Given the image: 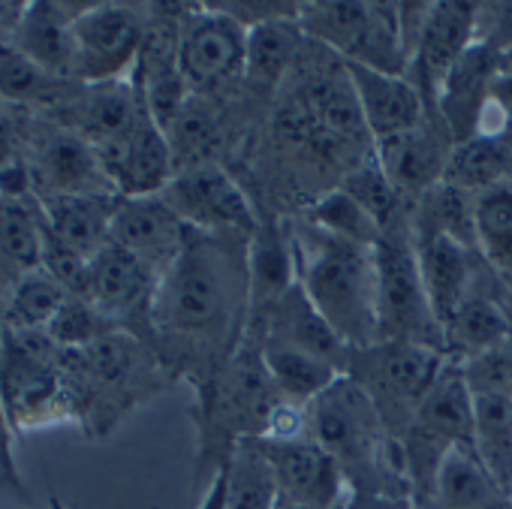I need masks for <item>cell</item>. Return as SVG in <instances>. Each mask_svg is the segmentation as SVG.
<instances>
[{"label": "cell", "instance_id": "cell-41", "mask_svg": "<svg viewBox=\"0 0 512 509\" xmlns=\"http://www.w3.org/2000/svg\"><path fill=\"white\" fill-rule=\"evenodd\" d=\"M109 332H115V326L82 296H70L46 329L58 350H85Z\"/></svg>", "mask_w": 512, "mask_h": 509}, {"label": "cell", "instance_id": "cell-34", "mask_svg": "<svg viewBox=\"0 0 512 509\" xmlns=\"http://www.w3.org/2000/svg\"><path fill=\"white\" fill-rule=\"evenodd\" d=\"M443 181L473 196L494 184H503L509 181V151L500 145V139H485V136H470L464 142H455Z\"/></svg>", "mask_w": 512, "mask_h": 509}, {"label": "cell", "instance_id": "cell-50", "mask_svg": "<svg viewBox=\"0 0 512 509\" xmlns=\"http://www.w3.org/2000/svg\"><path fill=\"white\" fill-rule=\"evenodd\" d=\"M344 506H347V500H344V503H341V506H338V509H344Z\"/></svg>", "mask_w": 512, "mask_h": 509}, {"label": "cell", "instance_id": "cell-4", "mask_svg": "<svg viewBox=\"0 0 512 509\" xmlns=\"http://www.w3.org/2000/svg\"><path fill=\"white\" fill-rule=\"evenodd\" d=\"M163 368L157 350L130 332H109L85 350H61V374L73 422L91 440H103L151 389Z\"/></svg>", "mask_w": 512, "mask_h": 509}, {"label": "cell", "instance_id": "cell-28", "mask_svg": "<svg viewBox=\"0 0 512 509\" xmlns=\"http://www.w3.org/2000/svg\"><path fill=\"white\" fill-rule=\"evenodd\" d=\"M79 82L58 79L40 64L25 58L10 40L0 43V103L19 112L49 115L55 112Z\"/></svg>", "mask_w": 512, "mask_h": 509}, {"label": "cell", "instance_id": "cell-1", "mask_svg": "<svg viewBox=\"0 0 512 509\" xmlns=\"http://www.w3.org/2000/svg\"><path fill=\"white\" fill-rule=\"evenodd\" d=\"M235 235L193 232L175 266L157 281L151 305V341L163 368L205 371V386L220 368V344H232L238 317L247 323V278L235 281L232 250L223 247ZM226 362V356H220Z\"/></svg>", "mask_w": 512, "mask_h": 509}, {"label": "cell", "instance_id": "cell-38", "mask_svg": "<svg viewBox=\"0 0 512 509\" xmlns=\"http://www.w3.org/2000/svg\"><path fill=\"white\" fill-rule=\"evenodd\" d=\"M217 136H220L217 133V118H214L208 100L199 97V94H190V100L184 103V109L178 112V118L166 130L172 160H175V172L193 169V166H202V163H214L208 154H211Z\"/></svg>", "mask_w": 512, "mask_h": 509}, {"label": "cell", "instance_id": "cell-3", "mask_svg": "<svg viewBox=\"0 0 512 509\" xmlns=\"http://www.w3.org/2000/svg\"><path fill=\"white\" fill-rule=\"evenodd\" d=\"M311 440H317L341 467L350 491L401 494L407 482L398 437L386 428L368 392L341 374L311 407Z\"/></svg>", "mask_w": 512, "mask_h": 509}, {"label": "cell", "instance_id": "cell-21", "mask_svg": "<svg viewBox=\"0 0 512 509\" xmlns=\"http://www.w3.org/2000/svg\"><path fill=\"white\" fill-rule=\"evenodd\" d=\"M244 335L256 338L260 344H284V347L314 353V356L338 365L341 371L350 356V347L329 326V320L317 311V305L311 302V296L305 293V287L299 281L269 308V314L260 323L247 329Z\"/></svg>", "mask_w": 512, "mask_h": 509}, {"label": "cell", "instance_id": "cell-35", "mask_svg": "<svg viewBox=\"0 0 512 509\" xmlns=\"http://www.w3.org/2000/svg\"><path fill=\"white\" fill-rule=\"evenodd\" d=\"M416 232H440L449 235L455 241H461L464 247L476 250V229H473V193L449 184V181H437L431 190H425L419 196V211H416V223H410Z\"/></svg>", "mask_w": 512, "mask_h": 509}, {"label": "cell", "instance_id": "cell-26", "mask_svg": "<svg viewBox=\"0 0 512 509\" xmlns=\"http://www.w3.org/2000/svg\"><path fill=\"white\" fill-rule=\"evenodd\" d=\"M118 193H73L40 202L43 223L85 260L97 253L112 238V217L118 208Z\"/></svg>", "mask_w": 512, "mask_h": 509}, {"label": "cell", "instance_id": "cell-19", "mask_svg": "<svg viewBox=\"0 0 512 509\" xmlns=\"http://www.w3.org/2000/svg\"><path fill=\"white\" fill-rule=\"evenodd\" d=\"M97 154L118 196H154L175 175L169 139L148 106L124 136L97 148Z\"/></svg>", "mask_w": 512, "mask_h": 509}, {"label": "cell", "instance_id": "cell-47", "mask_svg": "<svg viewBox=\"0 0 512 509\" xmlns=\"http://www.w3.org/2000/svg\"><path fill=\"white\" fill-rule=\"evenodd\" d=\"M494 353H497V359H500V365H503V371H506V377H509V383H512V338L503 341Z\"/></svg>", "mask_w": 512, "mask_h": 509}, {"label": "cell", "instance_id": "cell-33", "mask_svg": "<svg viewBox=\"0 0 512 509\" xmlns=\"http://www.w3.org/2000/svg\"><path fill=\"white\" fill-rule=\"evenodd\" d=\"M473 229L482 257L491 266L512 272V181L473 196Z\"/></svg>", "mask_w": 512, "mask_h": 509}, {"label": "cell", "instance_id": "cell-7", "mask_svg": "<svg viewBox=\"0 0 512 509\" xmlns=\"http://www.w3.org/2000/svg\"><path fill=\"white\" fill-rule=\"evenodd\" d=\"M0 404H4L16 434L73 422L61 374V350L46 332H22L4 326Z\"/></svg>", "mask_w": 512, "mask_h": 509}, {"label": "cell", "instance_id": "cell-23", "mask_svg": "<svg viewBox=\"0 0 512 509\" xmlns=\"http://www.w3.org/2000/svg\"><path fill=\"white\" fill-rule=\"evenodd\" d=\"M413 241H416V260H419V272H422V284H425L431 311L446 338L449 323L455 320V314L473 293V287H470L473 284V250L449 235H440V232H416L413 229Z\"/></svg>", "mask_w": 512, "mask_h": 509}, {"label": "cell", "instance_id": "cell-43", "mask_svg": "<svg viewBox=\"0 0 512 509\" xmlns=\"http://www.w3.org/2000/svg\"><path fill=\"white\" fill-rule=\"evenodd\" d=\"M482 22L485 31H479L476 40L497 55H512V4H479V25Z\"/></svg>", "mask_w": 512, "mask_h": 509}, {"label": "cell", "instance_id": "cell-11", "mask_svg": "<svg viewBox=\"0 0 512 509\" xmlns=\"http://www.w3.org/2000/svg\"><path fill=\"white\" fill-rule=\"evenodd\" d=\"M22 154L34 175L37 202L73 193H115L97 148L49 115L22 112Z\"/></svg>", "mask_w": 512, "mask_h": 509}, {"label": "cell", "instance_id": "cell-48", "mask_svg": "<svg viewBox=\"0 0 512 509\" xmlns=\"http://www.w3.org/2000/svg\"><path fill=\"white\" fill-rule=\"evenodd\" d=\"M0 359H4V320H0Z\"/></svg>", "mask_w": 512, "mask_h": 509}, {"label": "cell", "instance_id": "cell-31", "mask_svg": "<svg viewBox=\"0 0 512 509\" xmlns=\"http://www.w3.org/2000/svg\"><path fill=\"white\" fill-rule=\"evenodd\" d=\"M509 338H512V314L494 296L470 293L446 329V353L455 359H473L497 350Z\"/></svg>", "mask_w": 512, "mask_h": 509}, {"label": "cell", "instance_id": "cell-46", "mask_svg": "<svg viewBox=\"0 0 512 509\" xmlns=\"http://www.w3.org/2000/svg\"><path fill=\"white\" fill-rule=\"evenodd\" d=\"M22 13V4H0V43H4Z\"/></svg>", "mask_w": 512, "mask_h": 509}, {"label": "cell", "instance_id": "cell-30", "mask_svg": "<svg viewBox=\"0 0 512 509\" xmlns=\"http://www.w3.org/2000/svg\"><path fill=\"white\" fill-rule=\"evenodd\" d=\"M266 371L284 401L311 407L344 371L314 353L284 347V344H260Z\"/></svg>", "mask_w": 512, "mask_h": 509}, {"label": "cell", "instance_id": "cell-15", "mask_svg": "<svg viewBox=\"0 0 512 509\" xmlns=\"http://www.w3.org/2000/svg\"><path fill=\"white\" fill-rule=\"evenodd\" d=\"M461 362L473 398V449L512 494V383L494 350Z\"/></svg>", "mask_w": 512, "mask_h": 509}, {"label": "cell", "instance_id": "cell-22", "mask_svg": "<svg viewBox=\"0 0 512 509\" xmlns=\"http://www.w3.org/2000/svg\"><path fill=\"white\" fill-rule=\"evenodd\" d=\"M344 67L353 82L371 145L419 127L434 112L422 97V91L407 76L380 73L362 64H344Z\"/></svg>", "mask_w": 512, "mask_h": 509}, {"label": "cell", "instance_id": "cell-2", "mask_svg": "<svg viewBox=\"0 0 512 509\" xmlns=\"http://www.w3.org/2000/svg\"><path fill=\"white\" fill-rule=\"evenodd\" d=\"M290 244L296 257V281L341 341L350 350L377 344L374 247L335 238L311 223H302Z\"/></svg>", "mask_w": 512, "mask_h": 509}, {"label": "cell", "instance_id": "cell-24", "mask_svg": "<svg viewBox=\"0 0 512 509\" xmlns=\"http://www.w3.org/2000/svg\"><path fill=\"white\" fill-rule=\"evenodd\" d=\"M82 4H22V13L10 31V43L40 64L46 73L73 82V19Z\"/></svg>", "mask_w": 512, "mask_h": 509}, {"label": "cell", "instance_id": "cell-45", "mask_svg": "<svg viewBox=\"0 0 512 509\" xmlns=\"http://www.w3.org/2000/svg\"><path fill=\"white\" fill-rule=\"evenodd\" d=\"M16 281H19V272H13L10 266L0 263V320L7 314V305H10V296L16 290Z\"/></svg>", "mask_w": 512, "mask_h": 509}, {"label": "cell", "instance_id": "cell-9", "mask_svg": "<svg viewBox=\"0 0 512 509\" xmlns=\"http://www.w3.org/2000/svg\"><path fill=\"white\" fill-rule=\"evenodd\" d=\"M407 482L431 491L443 455L455 446H473V398L464 362L449 356L440 377L419 404L410 428L398 437Z\"/></svg>", "mask_w": 512, "mask_h": 509}, {"label": "cell", "instance_id": "cell-25", "mask_svg": "<svg viewBox=\"0 0 512 509\" xmlns=\"http://www.w3.org/2000/svg\"><path fill=\"white\" fill-rule=\"evenodd\" d=\"M293 284L296 257L290 238L278 226H256L247 247V329L260 323Z\"/></svg>", "mask_w": 512, "mask_h": 509}, {"label": "cell", "instance_id": "cell-18", "mask_svg": "<svg viewBox=\"0 0 512 509\" xmlns=\"http://www.w3.org/2000/svg\"><path fill=\"white\" fill-rule=\"evenodd\" d=\"M256 440L272 464L284 503L299 509H338L350 497L341 467L317 440Z\"/></svg>", "mask_w": 512, "mask_h": 509}, {"label": "cell", "instance_id": "cell-10", "mask_svg": "<svg viewBox=\"0 0 512 509\" xmlns=\"http://www.w3.org/2000/svg\"><path fill=\"white\" fill-rule=\"evenodd\" d=\"M151 25V7L82 4L73 19V82L130 79Z\"/></svg>", "mask_w": 512, "mask_h": 509}, {"label": "cell", "instance_id": "cell-8", "mask_svg": "<svg viewBox=\"0 0 512 509\" xmlns=\"http://www.w3.org/2000/svg\"><path fill=\"white\" fill-rule=\"evenodd\" d=\"M446 359L449 353L434 347L407 341H377L362 350H350L344 374L368 392L386 428L401 437L410 428L428 389L440 377Z\"/></svg>", "mask_w": 512, "mask_h": 509}, {"label": "cell", "instance_id": "cell-37", "mask_svg": "<svg viewBox=\"0 0 512 509\" xmlns=\"http://www.w3.org/2000/svg\"><path fill=\"white\" fill-rule=\"evenodd\" d=\"M43 214L40 202L0 199V263L25 275L40 266Z\"/></svg>", "mask_w": 512, "mask_h": 509}, {"label": "cell", "instance_id": "cell-6", "mask_svg": "<svg viewBox=\"0 0 512 509\" xmlns=\"http://www.w3.org/2000/svg\"><path fill=\"white\" fill-rule=\"evenodd\" d=\"M296 22L344 64L407 76L410 49L401 4H299Z\"/></svg>", "mask_w": 512, "mask_h": 509}, {"label": "cell", "instance_id": "cell-13", "mask_svg": "<svg viewBox=\"0 0 512 509\" xmlns=\"http://www.w3.org/2000/svg\"><path fill=\"white\" fill-rule=\"evenodd\" d=\"M160 196L193 232L235 235L250 241V235L260 226L244 190L217 163H202L175 172L172 181L160 190Z\"/></svg>", "mask_w": 512, "mask_h": 509}, {"label": "cell", "instance_id": "cell-49", "mask_svg": "<svg viewBox=\"0 0 512 509\" xmlns=\"http://www.w3.org/2000/svg\"><path fill=\"white\" fill-rule=\"evenodd\" d=\"M52 509H67V506H61V503H52Z\"/></svg>", "mask_w": 512, "mask_h": 509}, {"label": "cell", "instance_id": "cell-5", "mask_svg": "<svg viewBox=\"0 0 512 509\" xmlns=\"http://www.w3.org/2000/svg\"><path fill=\"white\" fill-rule=\"evenodd\" d=\"M377 269V341H407L446 353L443 329L431 311L410 223L395 220L374 244Z\"/></svg>", "mask_w": 512, "mask_h": 509}, {"label": "cell", "instance_id": "cell-16", "mask_svg": "<svg viewBox=\"0 0 512 509\" xmlns=\"http://www.w3.org/2000/svg\"><path fill=\"white\" fill-rule=\"evenodd\" d=\"M476 19H479V4H425L410 49L407 79L422 91V97L434 112H437L434 100L443 79L461 61V55L476 43Z\"/></svg>", "mask_w": 512, "mask_h": 509}, {"label": "cell", "instance_id": "cell-42", "mask_svg": "<svg viewBox=\"0 0 512 509\" xmlns=\"http://www.w3.org/2000/svg\"><path fill=\"white\" fill-rule=\"evenodd\" d=\"M13 437L16 428L10 425L7 410L0 404V509H34V497L16 464Z\"/></svg>", "mask_w": 512, "mask_h": 509}, {"label": "cell", "instance_id": "cell-20", "mask_svg": "<svg viewBox=\"0 0 512 509\" xmlns=\"http://www.w3.org/2000/svg\"><path fill=\"white\" fill-rule=\"evenodd\" d=\"M455 148V136L449 133L440 112H431L419 127L398 133L392 139L374 142V160L392 181V187L404 193L422 196L446 175L449 154Z\"/></svg>", "mask_w": 512, "mask_h": 509}, {"label": "cell", "instance_id": "cell-44", "mask_svg": "<svg viewBox=\"0 0 512 509\" xmlns=\"http://www.w3.org/2000/svg\"><path fill=\"white\" fill-rule=\"evenodd\" d=\"M344 509H413L404 494H359L350 491Z\"/></svg>", "mask_w": 512, "mask_h": 509}, {"label": "cell", "instance_id": "cell-40", "mask_svg": "<svg viewBox=\"0 0 512 509\" xmlns=\"http://www.w3.org/2000/svg\"><path fill=\"white\" fill-rule=\"evenodd\" d=\"M341 187L380 223V229H386V226H392L395 220L404 217L401 193L392 187V181L386 178V172L380 169V163L374 157L362 160L359 169H353L350 178Z\"/></svg>", "mask_w": 512, "mask_h": 509}, {"label": "cell", "instance_id": "cell-36", "mask_svg": "<svg viewBox=\"0 0 512 509\" xmlns=\"http://www.w3.org/2000/svg\"><path fill=\"white\" fill-rule=\"evenodd\" d=\"M70 296L73 293H67L52 275H46L43 269H31L16 281V290L4 314V326L22 332H46Z\"/></svg>", "mask_w": 512, "mask_h": 509}, {"label": "cell", "instance_id": "cell-27", "mask_svg": "<svg viewBox=\"0 0 512 509\" xmlns=\"http://www.w3.org/2000/svg\"><path fill=\"white\" fill-rule=\"evenodd\" d=\"M431 494L440 509H509L512 497L473 446H455L443 455Z\"/></svg>", "mask_w": 512, "mask_h": 509}, {"label": "cell", "instance_id": "cell-39", "mask_svg": "<svg viewBox=\"0 0 512 509\" xmlns=\"http://www.w3.org/2000/svg\"><path fill=\"white\" fill-rule=\"evenodd\" d=\"M311 226L335 235V238H344V241H353L359 247H374L383 235L380 223L344 190H332L326 193L314 208H311V217H308Z\"/></svg>", "mask_w": 512, "mask_h": 509}, {"label": "cell", "instance_id": "cell-14", "mask_svg": "<svg viewBox=\"0 0 512 509\" xmlns=\"http://www.w3.org/2000/svg\"><path fill=\"white\" fill-rule=\"evenodd\" d=\"M157 278L118 244H106L88 263V281L82 299H88L115 329L151 341V305Z\"/></svg>", "mask_w": 512, "mask_h": 509}, {"label": "cell", "instance_id": "cell-17", "mask_svg": "<svg viewBox=\"0 0 512 509\" xmlns=\"http://www.w3.org/2000/svg\"><path fill=\"white\" fill-rule=\"evenodd\" d=\"M193 229L166 205L160 193L154 196H121L112 217V244L124 247L157 281L175 266L184 253Z\"/></svg>", "mask_w": 512, "mask_h": 509}, {"label": "cell", "instance_id": "cell-29", "mask_svg": "<svg viewBox=\"0 0 512 509\" xmlns=\"http://www.w3.org/2000/svg\"><path fill=\"white\" fill-rule=\"evenodd\" d=\"M223 509H278L281 491L272 464L256 437L235 443L232 455L220 467Z\"/></svg>", "mask_w": 512, "mask_h": 509}, {"label": "cell", "instance_id": "cell-32", "mask_svg": "<svg viewBox=\"0 0 512 509\" xmlns=\"http://www.w3.org/2000/svg\"><path fill=\"white\" fill-rule=\"evenodd\" d=\"M296 19H272V22L247 28L244 79L253 88L272 91L284 79V73L293 67V58H296L299 40H302V28Z\"/></svg>", "mask_w": 512, "mask_h": 509}, {"label": "cell", "instance_id": "cell-12", "mask_svg": "<svg viewBox=\"0 0 512 509\" xmlns=\"http://www.w3.org/2000/svg\"><path fill=\"white\" fill-rule=\"evenodd\" d=\"M247 28L214 4L181 7L178 13V67L187 88L199 97L244 79Z\"/></svg>", "mask_w": 512, "mask_h": 509}]
</instances>
